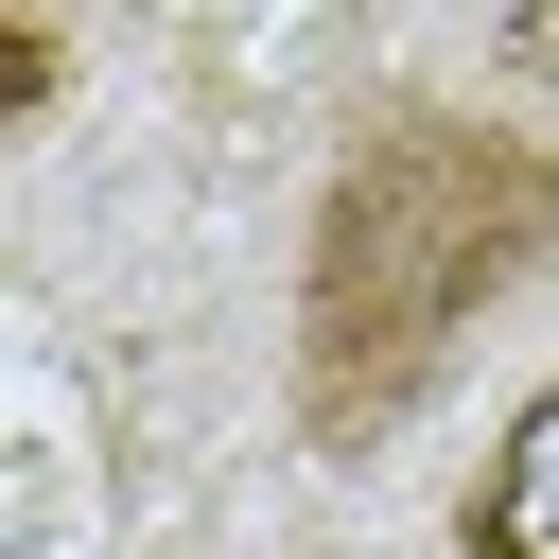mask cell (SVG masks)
I'll return each instance as SVG.
<instances>
[{
	"label": "cell",
	"instance_id": "cell-1",
	"mask_svg": "<svg viewBox=\"0 0 559 559\" xmlns=\"http://www.w3.org/2000/svg\"><path fill=\"white\" fill-rule=\"evenodd\" d=\"M559 262V140L489 122L454 87H402L332 140L314 210H297V314H280V384L314 454H384L402 402L507 314V280Z\"/></svg>",
	"mask_w": 559,
	"mask_h": 559
},
{
	"label": "cell",
	"instance_id": "cell-2",
	"mask_svg": "<svg viewBox=\"0 0 559 559\" xmlns=\"http://www.w3.org/2000/svg\"><path fill=\"white\" fill-rule=\"evenodd\" d=\"M454 559H559V367L507 402V437L454 489Z\"/></svg>",
	"mask_w": 559,
	"mask_h": 559
},
{
	"label": "cell",
	"instance_id": "cell-3",
	"mask_svg": "<svg viewBox=\"0 0 559 559\" xmlns=\"http://www.w3.org/2000/svg\"><path fill=\"white\" fill-rule=\"evenodd\" d=\"M52 70H70V52H52V17H0V105H17V122L52 105Z\"/></svg>",
	"mask_w": 559,
	"mask_h": 559
}]
</instances>
